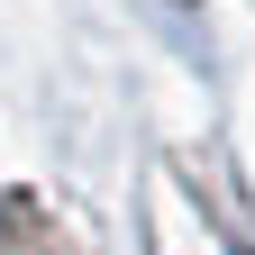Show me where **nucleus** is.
<instances>
[{"label":"nucleus","instance_id":"f257e3e1","mask_svg":"<svg viewBox=\"0 0 255 255\" xmlns=\"http://www.w3.org/2000/svg\"><path fill=\"white\" fill-rule=\"evenodd\" d=\"M0 255H82L37 191H0Z\"/></svg>","mask_w":255,"mask_h":255}]
</instances>
